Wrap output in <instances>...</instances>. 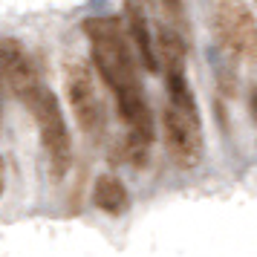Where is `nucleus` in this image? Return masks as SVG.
<instances>
[{
  "instance_id": "nucleus-1",
  "label": "nucleus",
  "mask_w": 257,
  "mask_h": 257,
  "mask_svg": "<svg viewBox=\"0 0 257 257\" xmlns=\"http://www.w3.org/2000/svg\"><path fill=\"white\" fill-rule=\"evenodd\" d=\"M84 35L93 47V64L101 81L110 87L116 98L118 116L127 124V133L136 139L153 145L156 127H153V113L145 98L136 67V52L130 47V38L116 18H87L81 24Z\"/></svg>"
},
{
  "instance_id": "nucleus-2",
  "label": "nucleus",
  "mask_w": 257,
  "mask_h": 257,
  "mask_svg": "<svg viewBox=\"0 0 257 257\" xmlns=\"http://www.w3.org/2000/svg\"><path fill=\"white\" fill-rule=\"evenodd\" d=\"M21 101H26L29 113L38 121L52 179H64L72 165V136H70L67 118L61 113V104H58V98H55V93L49 87H44V84H35Z\"/></svg>"
},
{
  "instance_id": "nucleus-3",
  "label": "nucleus",
  "mask_w": 257,
  "mask_h": 257,
  "mask_svg": "<svg viewBox=\"0 0 257 257\" xmlns=\"http://www.w3.org/2000/svg\"><path fill=\"white\" fill-rule=\"evenodd\" d=\"M64 90H67V101L72 107V116L78 121L81 133H87L90 139H101L107 127V113L104 101L98 95L93 72L87 70V64L72 61L67 64V75H64Z\"/></svg>"
},
{
  "instance_id": "nucleus-4",
  "label": "nucleus",
  "mask_w": 257,
  "mask_h": 257,
  "mask_svg": "<svg viewBox=\"0 0 257 257\" xmlns=\"http://www.w3.org/2000/svg\"><path fill=\"white\" fill-rule=\"evenodd\" d=\"M214 35L220 47L234 58L254 61L257 55V21L251 6L240 0H220L214 9Z\"/></svg>"
},
{
  "instance_id": "nucleus-5",
  "label": "nucleus",
  "mask_w": 257,
  "mask_h": 257,
  "mask_svg": "<svg viewBox=\"0 0 257 257\" xmlns=\"http://www.w3.org/2000/svg\"><path fill=\"white\" fill-rule=\"evenodd\" d=\"M162 136L168 156L174 159L182 171H191L202 162L205 139H202V121L199 116H188L176 107L165 104L162 110Z\"/></svg>"
},
{
  "instance_id": "nucleus-6",
  "label": "nucleus",
  "mask_w": 257,
  "mask_h": 257,
  "mask_svg": "<svg viewBox=\"0 0 257 257\" xmlns=\"http://www.w3.org/2000/svg\"><path fill=\"white\" fill-rule=\"evenodd\" d=\"M0 81L9 84L18 98H24L35 84H41L32 61L26 58L24 47L18 41H9V38L0 41Z\"/></svg>"
},
{
  "instance_id": "nucleus-7",
  "label": "nucleus",
  "mask_w": 257,
  "mask_h": 257,
  "mask_svg": "<svg viewBox=\"0 0 257 257\" xmlns=\"http://www.w3.org/2000/svg\"><path fill=\"white\" fill-rule=\"evenodd\" d=\"M124 24H127V35H130V47L139 52L142 67L148 70V75L159 72V61L153 52V41H151V29H148V15L142 9L139 0H124Z\"/></svg>"
},
{
  "instance_id": "nucleus-8",
  "label": "nucleus",
  "mask_w": 257,
  "mask_h": 257,
  "mask_svg": "<svg viewBox=\"0 0 257 257\" xmlns=\"http://www.w3.org/2000/svg\"><path fill=\"white\" fill-rule=\"evenodd\" d=\"M93 205L98 211H104V214L121 217L130 208V194L124 188V182L113 174H101L93 182Z\"/></svg>"
},
{
  "instance_id": "nucleus-9",
  "label": "nucleus",
  "mask_w": 257,
  "mask_h": 257,
  "mask_svg": "<svg viewBox=\"0 0 257 257\" xmlns=\"http://www.w3.org/2000/svg\"><path fill=\"white\" fill-rule=\"evenodd\" d=\"M156 61H162L165 70H171V67H185V58H188V41L179 32H176L174 26L168 24H156Z\"/></svg>"
},
{
  "instance_id": "nucleus-10",
  "label": "nucleus",
  "mask_w": 257,
  "mask_h": 257,
  "mask_svg": "<svg viewBox=\"0 0 257 257\" xmlns=\"http://www.w3.org/2000/svg\"><path fill=\"white\" fill-rule=\"evenodd\" d=\"M159 3H162V12H165V18H168L165 24L174 26L176 32H179V35L188 41V15H185V3H182V0H159Z\"/></svg>"
},
{
  "instance_id": "nucleus-11",
  "label": "nucleus",
  "mask_w": 257,
  "mask_h": 257,
  "mask_svg": "<svg viewBox=\"0 0 257 257\" xmlns=\"http://www.w3.org/2000/svg\"><path fill=\"white\" fill-rule=\"evenodd\" d=\"M0 197H3V176H0Z\"/></svg>"
},
{
  "instance_id": "nucleus-12",
  "label": "nucleus",
  "mask_w": 257,
  "mask_h": 257,
  "mask_svg": "<svg viewBox=\"0 0 257 257\" xmlns=\"http://www.w3.org/2000/svg\"><path fill=\"white\" fill-rule=\"evenodd\" d=\"M0 113H3V95H0Z\"/></svg>"
}]
</instances>
